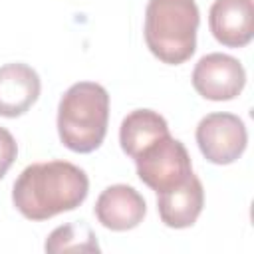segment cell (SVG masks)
<instances>
[{
	"label": "cell",
	"mask_w": 254,
	"mask_h": 254,
	"mask_svg": "<svg viewBox=\"0 0 254 254\" xmlns=\"http://www.w3.org/2000/svg\"><path fill=\"white\" fill-rule=\"evenodd\" d=\"M204 204V189L192 173L183 185L157 192V210L165 226L189 228L196 222Z\"/></svg>",
	"instance_id": "30bf717a"
},
{
	"label": "cell",
	"mask_w": 254,
	"mask_h": 254,
	"mask_svg": "<svg viewBox=\"0 0 254 254\" xmlns=\"http://www.w3.org/2000/svg\"><path fill=\"white\" fill-rule=\"evenodd\" d=\"M109 93L95 81L73 83L60 99L58 133L60 141L75 153L95 151L107 133Z\"/></svg>",
	"instance_id": "7a4b0ae2"
},
{
	"label": "cell",
	"mask_w": 254,
	"mask_h": 254,
	"mask_svg": "<svg viewBox=\"0 0 254 254\" xmlns=\"http://www.w3.org/2000/svg\"><path fill=\"white\" fill-rule=\"evenodd\" d=\"M248 143L246 125L232 113H208L196 125V145L206 161L230 165L242 157Z\"/></svg>",
	"instance_id": "5b68a950"
},
{
	"label": "cell",
	"mask_w": 254,
	"mask_h": 254,
	"mask_svg": "<svg viewBox=\"0 0 254 254\" xmlns=\"http://www.w3.org/2000/svg\"><path fill=\"white\" fill-rule=\"evenodd\" d=\"M246 85L242 64L228 54H206L192 69V87L210 101H228L240 95Z\"/></svg>",
	"instance_id": "8992f818"
},
{
	"label": "cell",
	"mask_w": 254,
	"mask_h": 254,
	"mask_svg": "<svg viewBox=\"0 0 254 254\" xmlns=\"http://www.w3.org/2000/svg\"><path fill=\"white\" fill-rule=\"evenodd\" d=\"M40 75L28 64H6L0 67V115L18 117L40 97Z\"/></svg>",
	"instance_id": "9c48e42d"
},
{
	"label": "cell",
	"mask_w": 254,
	"mask_h": 254,
	"mask_svg": "<svg viewBox=\"0 0 254 254\" xmlns=\"http://www.w3.org/2000/svg\"><path fill=\"white\" fill-rule=\"evenodd\" d=\"M135 165L139 179L155 192L179 187L192 175V163L187 147L179 139L171 137V133L149 145L135 159Z\"/></svg>",
	"instance_id": "277c9868"
},
{
	"label": "cell",
	"mask_w": 254,
	"mask_h": 254,
	"mask_svg": "<svg viewBox=\"0 0 254 254\" xmlns=\"http://www.w3.org/2000/svg\"><path fill=\"white\" fill-rule=\"evenodd\" d=\"M95 216L101 226L123 232L143 222L147 204L145 198L129 185H111L95 200Z\"/></svg>",
	"instance_id": "52a82bcc"
},
{
	"label": "cell",
	"mask_w": 254,
	"mask_h": 254,
	"mask_svg": "<svg viewBox=\"0 0 254 254\" xmlns=\"http://www.w3.org/2000/svg\"><path fill=\"white\" fill-rule=\"evenodd\" d=\"M46 252H97V240L85 224H64L58 226L46 240Z\"/></svg>",
	"instance_id": "7c38bea8"
},
{
	"label": "cell",
	"mask_w": 254,
	"mask_h": 254,
	"mask_svg": "<svg viewBox=\"0 0 254 254\" xmlns=\"http://www.w3.org/2000/svg\"><path fill=\"white\" fill-rule=\"evenodd\" d=\"M252 0H214L208 12V28L216 42L226 48L250 44L254 28Z\"/></svg>",
	"instance_id": "ba28073f"
},
{
	"label": "cell",
	"mask_w": 254,
	"mask_h": 254,
	"mask_svg": "<svg viewBox=\"0 0 254 254\" xmlns=\"http://www.w3.org/2000/svg\"><path fill=\"white\" fill-rule=\"evenodd\" d=\"M169 135V125L163 115L153 109H135L131 111L119 127V143L125 155L137 159L149 145L157 139Z\"/></svg>",
	"instance_id": "8fae6325"
},
{
	"label": "cell",
	"mask_w": 254,
	"mask_h": 254,
	"mask_svg": "<svg viewBox=\"0 0 254 254\" xmlns=\"http://www.w3.org/2000/svg\"><path fill=\"white\" fill-rule=\"evenodd\" d=\"M16 155H18L16 139L12 137V133L8 129L0 127V179L12 167V163L16 161Z\"/></svg>",
	"instance_id": "4fadbf2b"
},
{
	"label": "cell",
	"mask_w": 254,
	"mask_h": 254,
	"mask_svg": "<svg viewBox=\"0 0 254 254\" xmlns=\"http://www.w3.org/2000/svg\"><path fill=\"white\" fill-rule=\"evenodd\" d=\"M89 192L83 169L67 161L28 165L14 183L12 202L28 220H48L77 208Z\"/></svg>",
	"instance_id": "6da1fadb"
},
{
	"label": "cell",
	"mask_w": 254,
	"mask_h": 254,
	"mask_svg": "<svg viewBox=\"0 0 254 254\" xmlns=\"http://www.w3.org/2000/svg\"><path fill=\"white\" fill-rule=\"evenodd\" d=\"M198 22L194 0H149L145 10L147 48L163 64L179 65L196 50Z\"/></svg>",
	"instance_id": "3957f363"
}]
</instances>
